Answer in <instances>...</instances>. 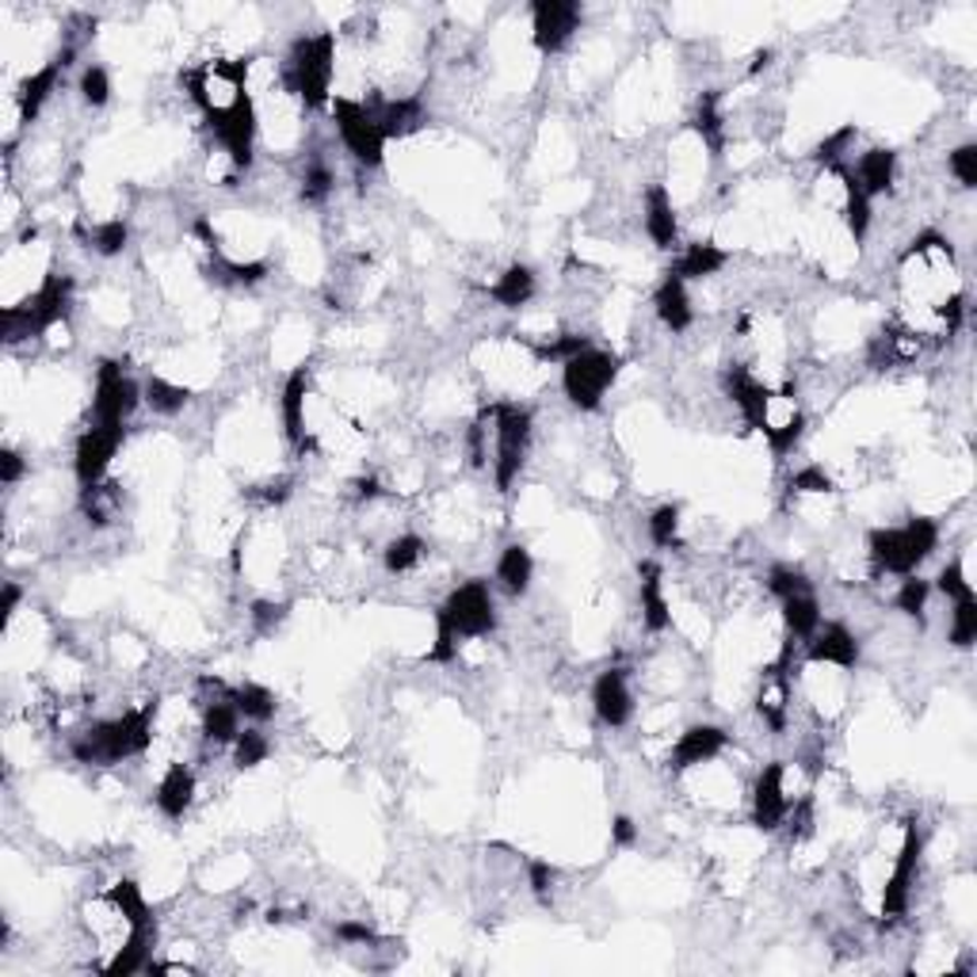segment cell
Returning <instances> with one entry per match:
<instances>
[{
	"instance_id": "cell-44",
	"label": "cell",
	"mask_w": 977,
	"mask_h": 977,
	"mask_svg": "<svg viewBox=\"0 0 977 977\" xmlns=\"http://www.w3.org/2000/svg\"><path fill=\"white\" fill-rule=\"evenodd\" d=\"M977 642V596L955 599L951 612V645L955 649H970Z\"/></svg>"
},
{
	"instance_id": "cell-18",
	"label": "cell",
	"mask_w": 977,
	"mask_h": 977,
	"mask_svg": "<svg viewBox=\"0 0 977 977\" xmlns=\"http://www.w3.org/2000/svg\"><path fill=\"white\" fill-rule=\"evenodd\" d=\"M592 711L612 730H623L634 719V692L623 668H607L596 676V684H592Z\"/></svg>"
},
{
	"instance_id": "cell-33",
	"label": "cell",
	"mask_w": 977,
	"mask_h": 977,
	"mask_svg": "<svg viewBox=\"0 0 977 977\" xmlns=\"http://www.w3.org/2000/svg\"><path fill=\"white\" fill-rule=\"evenodd\" d=\"M783 623H787V634H791L794 642H810L813 631L821 626L818 592H802V596L783 599Z\"/></svg>"
},
{
	"instance_id": "cell-9",
	"label": "cell",
	"mask_w": 977,
	"mask_h": 977,
	"mask_svg": "<svg viewBox=\"0 0 977 977\" xmlns=\"http://www.w3.org/2000/svg\"><path fill=\"white\" fill-rule=\"evenodd\" d=\"M920 856H925V832H920L917 821L905 824V837H901V851L893 859V871L886 878L882 886V917L886 925L901 920L909 912V898H912V886H917V871H920Z\"/></svg>"
},
{
	"instance_id": "cell-26",
	"label": "cell",
	"mask_w": 977,
	"mask_h": 977,
	"mask_svg": "<svg viewBox=\"0 0 977 977\" xmlns=\"http://www.w3.org/2000/svg\"><path fill=\"white\" fill-rule=\"evenodd\" d=\"M61 69H66V66H61V61L53 58L50 66L35 69L31 77H23L20 85H16V104H20V119H23V123H35V119H39L42 104H47L50 96H53V88H58Z\"/></svg>"
},
{
	"instance_id": "cell-39",
	"label": "cell",
	"mask_w": 977,
	"mask_h": 977,
	"mask_svg": "<svg viewBox=\"0 0 977 977\" xmlns=\"http://www.w3.org/2000/svg\"><path fill=\"white\" fill-rule=\"evenodd\" d=\"M588 348H592L588 336L561 333V336H554V340H543V344H535L531 352H535V360H539V363H561V367H566L573 355L588 352Z\"/></svg>"
},
{
	"instance_id": "cell-7",
	"label": "cell",
	"mask_w": 977,
	"mask_h": 977,
	"mask_svg": "<svg viewBox=\"0 0 977 977\" xmlns=\"http://www.w3.org/2000/svg\"><path fill=\"white\" fill-rule=\"evenodd\" d=\"M618 355L599 352V348H588V352L573 355V360L561 367V390H566L569 406L580 412H596L604 406V393L615 387L618 379Z\"/></svg>"
},
{
	"instance_id": "cell-35",
	"label": "cell",
	"mask_w": 977,
	"mask_h": 977,
	"mask_svg": "<svg viewBox=\"0 0 977 977\" xmlns=\"http://www.w3.org/2000/svg\"><path fill=\"white\" fill-rule=\"evenodd\" d=\"M141 398H146V406L160 412V417H176V412L187 409V401H192V390L187 387H176V382L160 379V374H154V379H146V387H141Z\"/></svg>"
},
{
	"instance_id": "cell-25",
	"label": "cell",
	"mask_w": 977,
	"mask_h": 977,
	"mask_svg": "<svg viewBox=\"0 0 977 977\" xmlns=\"http://www.w3.org/2000/svg\"><path fill=\"white\" fill-rule=\"evenodd\" d=\"M645 233H649V241L657 248L676 245L680 222H676V206H672V195L665 184H653L649 192H645Z\"/></svg>"
},
{
	"instance_id": "cell-32",
	"label": "cell",
	"mask_w": 977,
	"mask_h": 977,
	"mask_svg": "<svg viewBox=\"0 0 977 977\" xmlns=\"http://www.w3.org/2000/svg\"><path fill=\"white\" fill-rule=\"evenodd\" d=\"M489 294H492V302H497L500 310L527 306V302L535 299V272L527 264H512L497 283L489 286Z\"/></svg>"
},
{
	"instance_id": "cell-40",
	"label": "cell",
	"mask_w": 977,
	"mask_h": 977,
	"mask_svg": "<svg viewBox=\"0 0 977 977\" xmlns=\"http://www.w3.org/2000/svg\"><path fill=\"white\" fill-rule=\"evenodd\" d=\"M928 596H931V580H920L917 573H912V577L901 580L898 596H893V607H898L901 615H909V618H917V623H925Z\"/></svg>"
},
{
	"instance_id": "cell-36",
	"label": "cell",
	"mask_w": 977,
	"mask_h": 977,
	"mask_svg": "<svg viewBox=\"0 0 977 977\" xmlns=\"http://www.w3.org/2000/svg\"><path fill=\"white\" fill-rule=\"evenodd\" d=\"M267 272H272V264H267V260L233 264V260H222L218 253H214V260H211V280H218L226 286H256V283L267 280Z\"/></svg>"
},
{
	"instance_id": "cell-49",
	"label": "cell",
	"mask_w": 977,
	"mask_h": 977,
	"mask_svg": "<svg viewBox=\"0 0 977 977\" xmlns=\"http://www.w3.org/2000/svg\"><path fill=\"white\" fill-rule=\"evenodd\" d=\"M947 168H951V176L966 187V192H974V187H977V146H974V141H963L958 149H951Z\"/></svg>"
},
{
	"instance_id": "cell-34",
	"label": "cell",
	"mask_w": 977,
	"mask_h": 977,
	"mask_svg": "<svg viewBox=\"0 0 977 977\" xmlns=\"http://www.w3.org/2000/svg\"><path fill=\"white\" fill-rule=\"evenodd\" d=\"M229 698L237 703L241 719L256 722V725L272 722L275 719V706H280V703H275V692H272V687H264V684H241V687H233Z\"/></svg>"
},
{
	"instance_id": "cell-27",
	"label": "cell",
	"mask_w": 977,
	"mask_h": 977,
	"mask_svg": "<svg viewBox=\"0 0 977 977\" xmlns=\"http://www.w3.org/2000/svg\"><path fill=\"white\" fill-rule=\"evenodd\" d=\"M856 173L859 187L867 192V199H875V195H886L893 187V180H898V154L893 149H867L863 157H859V165L851 168Z\"/></svg>"
},
{
	"instance_id": "cell-46",
	"label": "cell",
	"mask_w": 977,
	"mask_h": 977,
	"mask_svg": "<svg viewBox=\"0 0 977 977\" xmlns=\"http://www.w3.org/2000/svg\"><path fill=\"white\" fill-rule=\"evenodd\" d=\"M80 505H85L88 524L104 527V524H111V512H115V505H119V492H115V486H92V489H85V500H80Z\"/></svg>"
},
{
	"instance_id": "cell-37",
	"label": "cell",
	"mask_w": 977,
	"mask_h": 977,
	"mask_svg": "<svg viewBox=\"0 0 977 977\" xmlns=\"http://www.w3.org/2000/svg\"><path fill=\"white\" fill-rule=\"evenodd\" d=\"M695 130H698V138L706 141V149H711L714 157L722 154V146H725V127H722V111H719V92H703V100H698V107H695Z\"/></svg>"
},
{
	"instance_id": "cell-16",
	"label": "cell",
	"mask_w": 977,
	"mask_h": 977,
	"mask_svg": "<svg viewBox=\"0 0 977 977\" xmlns=\"http://www.w3.org/2000/svg\"><path fill=\"white\" fill-rule=\"evenodd\" d=\"M791 813V798H787V783H783V764L772 760L764 772L756 775V787H752V824L760 832H775L779 824Z\"/></svg>"
},
{
	"instance_id": "cell-62",
	"label": "cell",
	"mask_w": 977,
	"mask_h": 977,
	"mask_svg": "<svg viewBox=\"0 0 977 977\" xmlns=\"http://www.w3.org/2000/svg\"><path fill=\"white\" fill-rule=\"evenodd\" d=\"M772 58H775L772 50H756V53H752V66H749V74H760V69H768V66H772Z\"/></svg>"
},
{
	"instance_id": "cell-48",
	"label": "cell",
	"mask_w": 977,
	"mask_h": 977,
	"mask_svg": "<svg viewBox=\"0 0 977 977\" xmlns=\"http://www.w3.org/2000/svg\"><path fill=\"white\" fill-rule=\"evenodd\" d=\"M77 88H80V100H85L88 107H104L107 100H111V77H107L104 66H85Z\"/></svg>"
},
{
	"instance_id": "cell-10",
	"label": "cell",
	"mask_w": 977,
	"mask_h": 977,
	"mask_svg": "<svg viewBox=\"0 0 977 977\" xmlns=\"http://www.w3.org/2000/svg\"><path fill=\"white\" fill-rule=\"evenodd\" d=\"M141 387L123 371L119 360H104L96 371V398H92V417L96 424H127V417L141 406Z\"/></svg>"
},
{
	"instance_id": "cell-5",
	"label": "cell",
	"mask_w": 977,
	"mask_h": 977,
	"mask_svg": "<svg viewBox=\"0 0 977 977\" xmlns=\"http://www.w3.org/2000/svg\"><path fill=\"white\" fill-rule=\"evenodd\" d=\"M333 74H336V35L321 31V35H306L299 39L286 53V88L299 96L306 107H325L329 104V88H333Z\"/></svg>"
},
{
	"instance_id": "cell-11",
	"label": "cell",
	"mask_w": 977,
	"mask_h": 977,
	"mask_svg": "<svg viewBox=\"0 0 977 977\" xmlns=\"http://www.w3.org/2000/svg\"><path fill=\"white\" fill-rule=\"evenodd\" d=\"M123 439H127V428L123 424H92L88 432H80L77 451H74V473L80 481V489H92L104 481L107 466L119 455Z\"/></svg>"
},
{
	"instance_id": "cell-45",
	"label": "cell",
	"mask_w": 977,
	"mask_h": 977,
	"mask_svg": "<svg viewBox=\"0 0 977 977\" xmlns=\"http://www.w3.org/2000/svg\"><path fill=\"white\" fill-rule=\"evenodd\" d=\"M649 539L661 550H672L680 546V505H661L657 512L649 516Z\"/></svg>"
},
{
	"instance_id": "cell-23",
	"label": "cell",
	"mask_w": 977,
	"mask_h": 977,
	"mask_svg": "<svg viewBox=\"0 0 977 977\" xmlns=\"http://www.w3.org/2000/svg\"><path fill=\"white\" fill-rule=\"evenodd\" d=\"M653 306H657V317L661 325L668 329V333H687L695 321V310H692V299H687V283L680 280V275H665L657 286V294H653Z\"/></svg>"
},
{
	"instance_id": "cell-52",
	"label": "cell",
	"mask_w": 977,
	"mask_h": 977,
	"mask_svg": "<svg viewBox=\"0 0 977 977\" xmlns=\"http://www.w3.org/2000/svg\"><path fill=\"white\" fill-rule=\"evenodd\" d=\"M336 176L329 165H321V160H313V165L306 168V176H302V199L306 203H321L329 192H333Z\"/></svg>"
},
{
	"instance_id": "cell-38",
	"label": "cell",
	"mask_w": 977,
	"mask_h": 977,
	"mask_svg": "<svg viewBox=\"0 0 977 977\" xmlns=\"http://www.w3.org/2000/svg\"><path fill=\"white\" fill-rule=\"evenodd\" d=\"M420 558H424V539H420V535H398V539H390L387 550H382L387 573H393V577L412 573L420 566Z\"/></svg>"
},
{
	"instance_id": "cell-47",
	"label": "cell",
	"mask_w": 977,
	"mask_h": 977,
	"mask_svg": "<svg viewBox=\"0 0 977 977\" xmlns=\"http://www.w3.org/2000/svg\"><path fill=\"white\" fill-rule=\"evenodd\" d=\"M802 432H805V417L794 409L791 417L783 420V424H772V428H768V436H764V439H768V447H772L775 459H783V455L791 451L798 439H802Z\"/></svg>"
},
{
	"instance_id": "cell-8",
	"label": "cell",
	"mask_w": 977,
	"mask_h": 977,
	"mask_svg": "<svg viewBox=\"0 0 977 977\" xmlns=\"http://www.w3.org/2000/svg\"><path fill=\"white\" fill-rule=\"evenodd\" d=\"M333 123H336V134H340V141H344V149L360 160L363 168H379L382 160H387V134H382V127L374 123V115L367 104L340 96V100H333Z\"/></svg>"
},
{
	"instance_id": "cell-58",
	"label": "cell",
	"mask_w": 977,
	"mask_h": 977,
	"mask_svg": "<svg viewBox=\"0 0 977 977\" xmlns=\"http://www.w3.org/2000/svg\"><path fill=\"white\" fill-rule=\"evenodd\" d=\"M336 939H344V944H374V928L371 925H355V920H344V925H336Z\"/></svg>"
},
{
	"instance_id": "cell-42",
	"label": "cell",
	"mask_w": 977,
	"mask_h": 977,
	"mask_svg": "<svg viewBox=\"0 0 977 977\" xmlns=\"http://www.w3.org/2000/svg\"><path fill=\"white\" fill-rule=\"evenodd\" d=\"M768 592L783 604L791 596H802V592H813V580L805 577V569L798 566H772L768 569Z\"/></svg>"
},
{
	"instance_id": "cell-13",
	"label": "cell",
	"mask_w": 977,
	"mask_h": 977,
	"mask_svg": "<svg viewBox=\"0 0 977 977\" xmlns=\"http://www.w3.org/2000/svg\"><path fill=\"white\" fill-rule=\"evenodd\" d=\"M580 20H585V12H580L577 0H535L531 4V39H535V47H539V53L566 50L569 39L577 35Z\"/></svg>"
},
{
	"instance_id": "cell-20",
	"label": "cell",
	"mask_w": 977,
	"mask_h": 977,
	"mask_svg": "<svg viewBox=\"0 0 977 977\" xmlns=\"http://www.w3.org/2000/svg\"><path fill=\"white\" fill-rule=\"evenodd\" d=\"M805 657L813 665H837V668H856L859 665V642L844 623H821L813 631V638L805 642Z\"/></svg>"
},
{
	"instance_id": "cell-28",
	"label": "cell",
	"mask_w": 977,
	"mask_h": 977,
	"mask_svg": "<svg viewBox=\"0 0 977 977\" xmlns=\"http://www.w3.org/2000/svg\"><path fill=\"white\" fill-rule=\"evenodd\" d=\"M832 173H837L840 184H844V226L851 233V241H856V245H863L867 233H871V199H867V192L859 187L851 165H837Z\"/></svg>"
},
{
	"instance_id": "cell-59",
	"label": "cell",
	"mask_w": 977,
	"mask_h": 977,
	"mask_svg": "<svg viewBox=\"0 0 977 977\" xmlns=\"http://www.w3.org/2000/svg\"><path fill=\"white\" fill-rule=\"evenodd\" d=\"M612 844L615 848H634L638 844V824H634L631 818H615V824H612Z\"/></svg>"
},
{
	"instance_id": "cell-3",
	"label": "cell",
	"mask_w": 977,
	"mask_h": 977,
	"mask_svg": "<svg viewBox=\"0 0 977 977\" xmlns=\"http://www.w3.org/2000/svg\"><path fill=\"white\" fill-rule=\"evenodd\" d=\"M936 546H939V524L931 516H912L905 519L901 527H875V531L867 535L871 561L882 573H893V577H912V573L931 558Z\"/></svg>"
},
{
	"instance_id": "cell-24",
	"label": "cell",
	"mask_w": 977,
	"mask_h": 977,
	"mask_svg": "<svg viewBox=\"0 0 977 977\" xmlns=\"http://www.w3.org/2000/svg\"><path fill=\"white\" fill-rule=\"evenodd\" d=\"M157 810L165 813L168 821H180L195 802V772L187 764H168V772L160 775L157 794H154Z\"/></svg>"
},
{
	"instance_id": "cell-54",
	"label": "cell",
	"mask_w": 977,
	"mask_h": 977,
	"mask_svg": "<svg viewBox=\"0 0 977 977\" xmlns=\"http://www.w3.org/2000/svg\"><path fill=\"white\" fill-rule=\"evenodd\" d=\"M286 612H291V607H286V604H272V599H256V604L248 607V618H253L256 634H272L275 626H280L283 618H286Z\"/></svg>"
},
{
	"instance_id": "cell-15",
	"label": "cell",
	"mask_w": 977,
	"mask_h": 977,
	"mask_svg": "<svg viewBox=\"0 0 977 977\" xmlns=\"http://www.w3.org/2000/svg\"><path fill=\"white\" fill-rule=\"evenodd\" d=\"M306 393H310V367H299V371H291V379L283 382V393H280L283 436L299 455L317 451V439L306 432Z\"/></svg>"
},
{
	"instance_id": "cell-53",
	"label": "cell",
	"mask_w": 977,
	"mask_h": 977,
	"mask_svg": "<svg viewBox=\"0 0 977 977\" xmlns=\"http://www.w3.org/2000/svg\"><path fill=\"white\" fill-rule=\"evenodd\" d=\"M851 138H856V127H840L832 138H824L821 146L813 149V157H818L821 165H829V168L844 165V149L851 146Z\"/></svg>"
},
{
	"instance_id": "cell-31",
	"label": "cell",
	"mask_w": 977,
	"mask_h": 977,
	"mask_svg": "<svg viewBox=\"0 0 977 977\" xmlns=\"http://www.w3.org/2000/svg\"><path fill=\"white\" fill-rule=\"evenodd\" d=\"M237 733H241V711L229 698V692H222V698L206 703L203 711V737L211 741V745H233Z\"/></svg>"
},
{
	"instance_id": "cell-55",
	"label": "cell",
	"mask_w": 977,
	"mask_h": 977,
	"mask_svg": "<svg viewBox=\"0 0 977 977\" xmlns=\"http://www.w3.org/2000/svg\"><path fill=\"white\" fill-rule=\"evenodd\" d=\"M527 875H531V893L539 898L543 905H550V890H554V867L543 863V859H535L531 867H527Z\"/></svg>"
},
{
	"instance_id": "cell-50",
	"label": "cell",
	"mask_w": 977,
	"mask_h": 977,
	"mask_svg": "<svg viewBox=\"0 0 977 977\" xmlns=\"http://www.w3.org/2000/svg\"><path fill=\"white\" fill-rule=\"evenodd\" d=\"M791 492L794 497H824V492H837V481L829 478V473L821 470V466H805V470H798L791 478Z\"/></svg>"
},
{
	"instance_id": "cell-21",
	"label": "cell",
	"mask_w": 977,
	"mask_h": 977,
	"mask_svg": "<svg viewBox=\"0 0 977 977\" xmlns=\"http://www.w3.org/2000/svg\"><path fill=\"white\" fill-rule=\"evenodd\" d=\"M374 115V123L382 127V134L390 138H409L428 123V107L420 96H398V100H371L367 104Z\"/></svg>"
},
{
	"instance_id": "cell-1",
	"label": "cell",
	"mask_w": 977,
	"mask_h": 977,
	"mask_svg": "<svg viewBox=\"0 0 977 977\" xmlns=\"http://www.w3.org/2000/svg\"><path fill=\"white\" fill-rule=\"evenodd\" d=\"M497 631V607L486 580H462L443 604L436 607V645L428 649L432 665H451L459 657V642L486 638Z\"/></svg>"
},
{
	"instance_id": "cell-19",
	"label": "cell",
	"mask_w": 977,
	"mask_h": 977,
	"mask_svg": "<svg viewBox=\"0 0 977 977\" xmlns=\"http://www.w3.org/2000/svg\"><path fill=\"white\" fill-rule=\"evenodd\" d=\"M725 745H730V733L722 730V725H692V730L680 733V741L672 745V756H668V768L672 772H687V768H698V764H711V760H719Z\"/></svg>"
},
{
	"instance_id": "cell-61",
	"label": "cell",
	"mask_w": 977,
	"mask_h": 977,
	"mask_svg": "<svg viewBox=\"0 0 977 977\" xmlns=\"http://www.w3.org/2000/svg\"><path fill=\"white\" fill-rule=\"evenodd\" d=\"M379 492H382V486L374 478H360V481H355V497H360V500H374Z\"/></svg>"
},
{
	"instance_id": "cell-17",
	"label": "cell",
	"mask_w": 977,
	"mask_h": 977,
	"mask_svg": "<svg viewBox=\"0 0 977 977\" xmlns=\"http://www.w3.org/2000/svg\"><path fill=\"white\" fill-rule=\"evenodd\" d=\"M794 645V638H791ZM791 645L779 653V661L772 668H764V680H760V695H756V711L764 725L772 733L787 730V706H791Z\"/></svg>"
},
{
	"instance_id": "cell-22",
	"label": "cell",
	"mask_w": 977,
	"mask_h": 977,
	"mask_svg": "<svg viewBox=\"0 0 977 977\" xmlns=\"http://www.w3.org/2000/svg\"><path fill=\"white\" fill-rule=\"evenodd\" d=\"M665 573H661L657 561H642L638 566V599H642V623L645 631L661 634L668 631L672 612H668V599H665Z\"/></svg>"
},
{
	"instance_id": "cell-57",
	"label": "cell",
	"mask_w": 977,
	"mask_h": 977,
	"mask_svg": "<svg viewBox=\"0 0 977 977\" xmlns=\"http://www.w3.org/2000/svg\"><path fill=\"white\" fill-rule=\"evenodd\" d=\"M253 497H260L264 505H283V500L291 497V478H275L267 481V486H256Z\"/></svg>"
},
{
	"instance_id": "cell-12",
	"label": "cell",
	"mask_w": 977,
	"mask_h": 977,
	"mask_svg": "<svg viewBox=\"0 0 977 977\" xmlns=\"http://www.w3.org/2000/svg\"><path fill=\"white\" fill-rule=\"evenodd\" d=\"M206 127H211L214 138L222 141V149H226V157L233 160V168L253 165V154H256V104H253V96L245 92L226 115L211 119Z\"/></svg>"
},
{
	"instance_id": "cell-4",
	"label": "cell",
	"mask_w": 977,
	"mask_h": 977,
	"mask_svg": "<svg viewBox=\"0 0 977 977\" xmlns=\"http://www.w3.org/2000/svg\"><path fill=\"white\" fill-rule=\"evenodd\" d=\"M69 310H74V280L61 272H50L31 299L20 302V306H4V313H0V336H4L8 344L39 340L47 336L58 321H66Z\"/></svg>"
},
{
	"instance_id": "cell-60",
	"label": "cell",
	"mask_w": 977,
	"mask_h": 977,
	"mask_svg": "<svg viewBox=\"0 0 977 977\" xmlns=\"http://www.w3.org/2000/svg\"><path fill=\"white\" fill-rule=\"evenodd\" d=\"M20 599H23V592H20V585H12V580H8L4 585V596H0V618H12L16 615V607H20Z\"/></svg>"
},
{
	"instance_id": "cell-56",
	"label": "cell",
	"mask_w": 977,
	"mask_h": 977,
	"mask_svg": "<svg viewBox=\"0 0 977 977\" xmlns=\"http://www.w3.org/2000/svg\"><path fill=\"white\" fill-rule=\"evenodd\" d=\"M23 455L20 451H12V447H4V451H0V481H4V486H16V481L23 478Z\"/></svg>"
},
{
	"instance_id": "cell-2",
	"label": "cell",
	"mask_w": 977,
	"mask_h": 977,
	"mask_svg": "<svg viewBox=\"0 0 977 977\" xmlns=\"http://www.w3.org/2000/svg\"><path fill=\"white\" fill-rule=\"evenodd\" d=\"M160 703L149 698V703L134 706V711L119 714L111 722H96L92 730H85L80 737L69 745L74 760L80 764H123L130 756H141L154 741V722H157Z\"/></svg>"
},
{
	"instance_id": "cell-30",
	"label": "cell",
	"mask_w": 977,
	"mask_h": 977,
	"mask_svg": "<svg viewBox=\"0 0 977 977\" xmlns=\"http://www.w3.org/2000/svg\"><path fill=\"white\" fill-rule=\"evenodd\" d=\"M531 577H535L531 550H527L524 543L505 546V550H500V558H497V580L505 585L508 596H524V592L531 588Z\"/></svg>"
},
{
	"instance_id": "cell-29",
	"label": "cell",
	"mask_w": 977,
	"mask_h": 977,
	"mask_svg": "<svg viewBox=\"0 0 977 977\" xmlns=\"http://www.w3.org/2000/svg\"><path fill=\"white\" fill-rule=\"evenodd\" d=\"M725 264H730V253H725V248H719L714 241H695V245H687L684 256L676 260L672 275L692 283V280H706V275H719Z\"/></svg>"
},
{
	"instance_id": "cell-51",
	"label": "cell",
	"mask_w": 977,
	"mask_h": 977,
	"mask_svg": "<svg viewBox=\"0 0 977 977\" xmlns=\"http://www.w3.org/2000/svg\"><path fill=\"white\" fill-rule=\"evenodd\" d=\"M936 588L944 592L947 599H966V596H974V588H970V580H966V569H963V558H955V561H947L944 569H939V577H936Z\"/></svg>"
},
{
	"instance_id": "cell-43",
	"label": "cell",
	"mask_w": 977,
	"mask_h": 977,
	"mask_svg": "<svg viewBox=\"0 0 977 977\" xmlns=\"http://www.w3.org/2000/svg\"><path fill=\"white\" fill-rule=\"evenodd\" d=\"M267 752H272V745H267V737L260 730H241L237 741H233V764L241 768V772H253V768H260L267 760Z\"/></svg>"
},
{
	"instance_id": "cell-14",
	"label": "cell",
	"mask_w": 977,
	"mask_h": 977,
	"mask_svg": "<svg viewBox=\"0 0 977 977\" xmlns=\"http://www.w3.org/2000/svg\"><path fill=\"white\" fill-rule=\"evenodd\" d=\"M722 387H725V393H730L733 406L741 409V417H745V424L752 428V432H768V428H772L775 393L760 379H752L745 367H730V371L722 374Z\"/></svg>"
},
{
	"instance_id": "cell-6",
	"label": "cell",
	"mask_w": 977,
	"mask_h": 977,
	"mask_svg": "<svg viewBox=\"0 0 977 977\" xmlns=\"http://www.w3.org/2000/svg\"><path fill=\"white\" fill-rule=\"evenodd\" d=\"M492 478L497 489L508 492L512 481L524 470L527 447H531V409L516 406V401H500L492 406Z\"/></svg>"
},
{
	"instance_id": "cell-41",
	"label": "cell",
	"mask_w": 977,
	"mask_h": 977,
	"mask_svg": "<svg viewBox=\"0 0 977 977\" xmlns=\"http://www.w3.org/2000/svg\"><path fill=\"white\" fill-rule=\"evenodd\" d=\"M127 241H130V229H127V222L123 218H107V222H100V226H92V233H88V245L96 248V256H119L123 248H127Z\"/></svg>"
}]
</instances>
